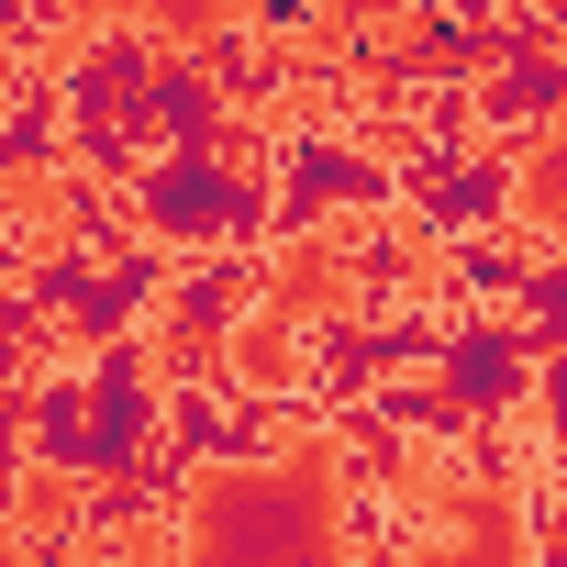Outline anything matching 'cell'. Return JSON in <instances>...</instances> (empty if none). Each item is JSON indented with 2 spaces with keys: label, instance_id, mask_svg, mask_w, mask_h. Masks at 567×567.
Returning a JSON list of instances; mask_svg holds the SVG:
<instances>
[{
  "label": "cell",
  "instance_id": "cell-1",
  "mask_svg": "<svg viewBox=\"0 0 567 567\" xmlns=\"http://www.w3.org/2000/svg\"><path fill=\"white\" fill-rule=\"evenodd\" d=\"M178 556H357V478L334 445L212 456L178 512Z\"/></svg>",
  "mask_w": 567,
  "mask_h": 567
},
{
  "label": "cell",
  "instance_id": "cell-2",
  "mask_svg": "<svg viewBox=\"0 0 567 567\" xmlns=\"http://www.w3.org/2000/svg\"><path fill=\"white\" fill-rule=\"evenodd\" d=\"M512 212H523L545 245H567V112L534 134V156H523V178H512Z\"/></svg>",
  "mask_w": 567,
  "mask_h": 567
},
{
  "label": "cell",
  "instance_id": "cell-3",
  "mask_svg": "<svg viewBox=\"0 0 567 567\" xmlns=\"http://www.w3.org/2000/svg\"><path fill=\"white\" fill-rule=\"evenodd\" d=\"M134 12H145V34H156L167 56H200V45L234 23V0H134Z\"/></svg>",
  "mask_w": 567,
  "mask_h": 567
}]
</instances>
